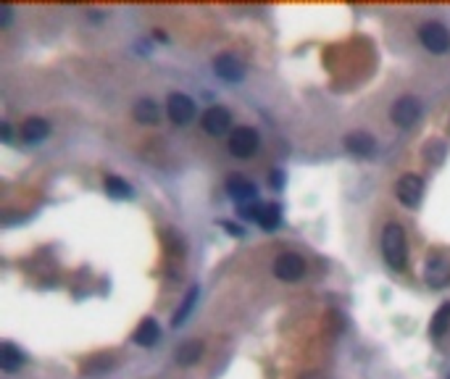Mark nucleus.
Listing matches in <instances>:
<instances>
[{
	"mask_svg": "<svg viewBox=\"0 0 450 379\" xmlns=\"http://www.w3.org/2000/svg\"><path fill=\"white\" fill-rule=\"evenodd\" d=\"M195 298H198V287H192L190 293H187V298L182 301V306L177 308V316H174V327H179V324H184V319H187V313H190L192 306H195Z\"/></svg>",
	"mask_w": 450,
	"mask_h": 379,
	"instance_id": "nucleus-21",
	"label": "nucleus"
},
{
	"mask_svg": "<svg viewBox=\"0 0 450 379\" xmlns=\"http://www.w3.org/2000/svg\"><path fill=\"white\" fill-rule=\"evenodd\" d=\"M214 71H216L224 82H232V85L245 77L243 63H240V58L232 56V53H221V56H216V61H214Z\"/></svg>",
	"mask_w": 450,
	"mask_h": 379,
	"instance_id": "nucleus-11",
	"label": "nucleus"
},
{
	"mask_svg": "<svg viewBox=\"0 0 450 379\" xmlns=\"http://www.w3.org/2000/svg\"><path fill=\"white\" fill-rule=\"evenodd\" d=\"M226 229V232L229 234H234V237H240V234H243V229H240V227H234V224H229V222H224V224H221Z\"/></svg>",
	"mask_w": 450,
	"mask_h": 379,
	"instance_id": "nucleus-23",
	"label": "nucleus"
},
{
	"mask_svg": "<svg viewBox=\"0 0 450 379\" xmlns=\"http://www.w3.org/2000/svg\"><path fill=\"white\" fill-rule=\"evenodd\" d=\"M166 111H169V119H172L174 124H190V121L195 119V103H192L190 95H182V93L169 95Z\"/></svg>",
	"mask_w": 450,
	"mask_h": 379,
	"instance_id": "nucleus-7",
	"label": "nucleus"
},
{
	"mask_svg": "<svg viewBox=\"0 0 450 379\" xmlns=\"http://www.w3.org/2000/svg\"><path fill=\"white\" fill-rule=\"evenodd\" d=\"M51 135V124L45 119H40V116H32V119H26L24 124H21V140L24 142H43L45 137Z\"/></svg>",
	"mask_w": 450,
	"mask_h": 379,
	"instance_id": "nucleus-14",
	"label": "nucleus"
},
{
	"mask_svg": "<svg viewBox=\"0 0 450 379\" xmlns=\"http://www.w3.org/2000/svg\"><path fill=\"white\" fill-rule=\"evenodd\" d=\"M158 337H161V327H158L156 319L140 321V327L135 329V343L142 345V348H150V345H156Z\"/></svg>",
	"mask_w": 450,
	"mask_h": 379,
	"instance_id": "nucleus-17",
	"label": "nucleus"
},
{
	"mask_svg": "<svg viewBox=\"0 0 450 379\" xmlns=\"http://www.w3.org/2000/svg\"><path fill=\"white\" fill-rule=\"evenodd\" d=\"M274 274L282 282H298L305 274V261L298 253H282L277 259V264H274Z\"/></svg>",
	"mask_w": 450,
	"mask_h": 379,
	"instance_id": "nucleus-8",
	"label": "nucleus"
},
{
	"mask_svg": "<svg viewBox=\"0 0 450 379\" xmlns=\"http://www.w3.org/2000/svg\"><path fill=\"white\" fill-rule=\"evenodd\" d=\"M345 147H347V153L358 155V158H369V155H374V150H377V140H374L369 132H350L345 137Z\"/></svg>",
	"mask_w": 450,
	"mask_h": 379,
	"instance_id": "nucleus-12",
	"label": "nucleus"
},
{
	"mask_svg": "<svg viewBox=\"0 0 450 379\" xmlns=\"http://www.w3.org/2000/svg\"><path fill=\"white\" fill-rule=\"evenodd\" d=\"M382 256L387 261L389 269H406L408 264V242H406V232L400 224H387L384 232H382Z\"/></svg>",
	"mask_w": 450,
	"mask_h": 379,
	"instance_id": "nucleus-1",
	"label": "nucleus"
},
{
	"mask_svg": "<svg viewBox=\"0 0 450 379\" xmlns=\"http://www.w3.org/2000/svg\"><path fill=\"white\" fill-rule=\"evenodd\" d=\"M419 116H422V105H419V100L416 98H400V100H395V105H392V111H389V119H392V124L395 127H400V130H408V127H414L416 121H419Z\"/></svg>",
	"mask_w": 450,
	"mask_h": 379,
	"instance_id": "nucleus-5",
	"label": "nucleus"
},
{
	"mask_svg": "<svg viewBox=\"0 0 450 379\" xmlns=\"http://www.w3.org/2000/svg\"><path fill=\"white\" fill-rule=\"evenodd\" d=\"M11 24V6H0V26H9Z\"/></svg>",
	"mask_w": 450,
	"mask_h": 379,
	"instance_id": "nucleus-22",
	"label": "nucleus"
},
{
	"mask_svg": "<svg viewBox=\"0 0 450 379\" xmlns=\"http://www.w3.org/2000/svg\"><path fill=\"white\" fill-rule=\"evenodd\" d=\"M229 127H232V116H229V111H226L224 105H211V108L203 113V130H206L208 135L221 137V135L229 132Z\"/></svg>",
	"mask_w": 450,
	"mask_h": 379,
	"instance_id": "nucleus-9",
	"label": "nucleus"
},
{
	"mask_svg": "<svg viewBox=\"0 0 450 379\" xmlns=\"http://www.w3.org/2000/svg\"><path fill=\"white\" fill-rule=\"evenodd\" d=\"M305 379H321V377H319V374H316V377H313V374H311V377H305Z\"/></svg>",
	"mask_w": 450,
	"mask_h": 379,
	"instance_id": "nucleus-25",
	"label": "nucleus"
},
{
	"mask_svg": "<svg viewBox=\"0 0 450 379\" xmlns=\"http://www.w3.org/2000/svg\"><path fill=\"white\" fill-rule=\"evenodd\" d=\"M24 366V353L19 351L14 343L0 345V369L3 371H16Z\"/></svg>",
	"mask_w": 450,
	"mask_h": 379,
	"instance_id": "nucleus-16",
	"label": "nucleus"
},
{
	"mask_svg": "<svg viewBox=\"0 0 450 379\" xmlns=\"http://www.w3.org/2000/svg\"><path fill=\"white\" fill-rule=\"evenodd\" d=\"M258 145H261V137L253 127H237V130H232V135H229V150H232V155H237V158H253V155L258 153Z\"/></svg>",
	"mask_w": 450,
	"mask_h": 379,
	"instance_id": "nucleus-2",
	"label": "nucleus"
},
{
	"mask_svg": "<svg viewBox=\"0 0 450 379\" xmlns=\"http://www.w3.org/2000/svg\"><path fill=\"white\" fill-rule=\"evenodd\" d=\"M158 116H161V111H158L156 100L142 98V100H137V103H135V119H137L140 124H156Z\"/></svg>",
	"mask_w": 450,
	"mask_h": 379,
	"instance_id": "nucleus-18",
	"label": "nucleus"
},
{
	"mask_svg": "<svg viewBox=\"0 0 450 379\" xmlns=\"http://www.w3.org/2000/svg\"><path fill=\"white\" fill-rule=\"evenodd\" d=\"M448 327H450V303H442L440 308H437V313L432 316L429 332H432V337H440Z\"/></svg>",
	"mask_w": 450,
	"mask_h": 379,
	"instance_id": "nucleus-20",
	"label": "nucleus"
},
{
	"mask_svg": "<svg viewBox=\"0 0 450 379\" xmlns=\"http://www.w3.org/2000/svg\"><path fill=\"white\" fill-rule=\"evenodd\" d=\"M419 40L429 53H448L450 51V32L440 21H427L419 29Z\"/></svg>",
	"mask_w": 450,
	"mask_h": 379,
	"instance_id": "nucleus-3",
	"label": "nucleus"
},
{
	"mask_svg": "<svg viewBox=\"0 0 450 379\" xmlns=\"http://www.w3.org/2000/svg\"><path fill=\"white\" fill-rule=\"evenodd\" d=\"M448 379H450V377H448Z\"/></svg>",
	"mask_w": 450,
	"mask_h": 379,
	"instance_id": "nucleus-26",
	"label": "nucleus"
},
{
	"mask_svg": "<svg viewBox=\"0 0 450 379\" xmlns=\"http://www.w3.org/2000/svg\"><path fill=\"white\" fill-rule=\"evenodd\" d=\"M226 187H229V195H232L234 203H240V208H248L256 200V185L248 182L245 177H232L226 182Z\"/></svg>",
	"mask_w": 450,
	"mask_h": 379,
	"instance_id": "nucleus-13",
	"label": "nucleus"
},
{
	"mask_svg": "<svg viewBox=\"0 0 450 379\" xmlns=\"http://www.w3.org/2000/svg\"><path fill=\"white\" fill-rule=\"evenodd\" d=\"M424 282L434 290H440L445 284H450V261L442 256H432L424 266Z\"/></svg>",
	"mask_w": 450,
	"mask_h": 379,
	"instance_id": "nucleus-10",
	"label": "nucleus"
},
{
	"mask_svg": "<svg viewBox=\"0 0 450 379\" xmlns=\"http://www.w3.org/2000/svg\"><path fill=\"white\" fill-rule=\"evenodd\" d=\"M0 135H3V140L9 142V140H11V124H6V121H3V130H0Z\"/></svg>",
	"mask_w": 450,
	"mask_h": 379,
	"instance_id": "nucleus-24",
	"label": "nucleus"
},
{
	"mask_svg": "<svg viewBox=\"0 0 450 379\" xmlns=\"http://www.w3.org/2000/svg\"><path fill=\"white\" fill-rule=\"evenodd\" d=\"M177 363L179 366H192V363H198L203 358V343L200 340H187L177 348V353H174Z\"/></svg>",
	"mask_w": 450,
	"mask_h": 379,
	"instance_id": "nucleus-15",
	"label": "nucleus"
},
{
	"mask_svg": "<svg viewBox=\"0 0 450 379\" xmlns=\"http://www.w3.org/2000/svg\"><path fill=\"white\" fill-rule=\"evenodd\" d=\"M243 216L245 219H253L261 229H277L279 222H282V211L279 206H271V203H256V206H248L243 208Z\"/></svg>",
	"mask_w": 450,
	"mask_h": 379,
	"instance_id": "nucleus-6",
	"label": "nucleus"
},
{
	"mask_svg": "<svg viewBox=\"0 0 450 379\" xmlns=\"http://www.w3.org/2000/svg\"><path fill=\"white\" fill-rule=\"evenodd\" d=\"M105 192L116 200L132 198V187L130 182H124L122 177H105Z\"/></svg>",
	"mask_w": 450,
	"mask_h": 379,
	"instance_id": "nucleus-19",
	"label": "nucleus"
},
{
	"mask_svg": "<svg viewBox=\"0 0 450 379\" xmlns=\"http://www.w3.org/2000/svg\"><path fill=\"white\" fill-rule=\"evenodd\" d=\"M395 195L403 206L408 208H416L424 198V180L422 177H416V174H403L395 185Z\"/></svg>",
	"mask_w": 450,
	"mask_h": 379,
	"instance_id": "nucleus-4",
	"label": "nucleus"
}]
</instances>
